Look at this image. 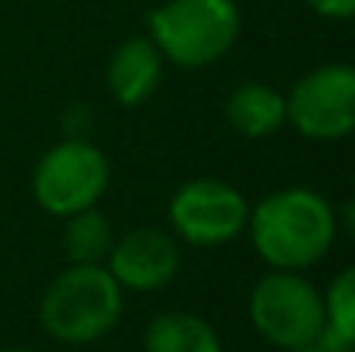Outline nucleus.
<instances>
[{"label":"nucleus","instance_id":"5","mask_svg":"<svg viewBox=\"0 0 355 352\" xmlns=\"http://www.w3.org/2000/svg\"><path fill=\"white\" fill-rule=\"evenodd\" d=\"M110 187V162L94 143L62 141L37 159L31 175V193L50 215L69 218L97 206Z\"/></svg>","mask_w":355,"mask_h":352},{"label":"nucleus","instance_id":"3","mask_svg":"<svg viewBox=\"0 0 355 352\" xmlns=\"http://www.w3.org/2000/svg\"><path fill=\"white\" fill-rule=\"evenodd\" d=\"M237 35L240 10L234 0H166L150 12V41L184 69L218 62Z\"/></svg>","mask_w":355,"mask_h":352},{"label":"nucleus","instance_id":"12","mask_svg":"<svg viewBox=\"0 0 355 352\" xmlns=\"http://www.w3.org/2000/svg\"><path fill=\"white\" fill-rule=\"evenodd\" d=\"M112 243H116L112 222L94 206L69 215L66 231H62V249L72 265H106Z\"/></svg>","mask_w":355,"mask_h":352},{"label":"nucleus","instance_id":"15","mask_svg":"<svg viewBox=\"0 0 355 352\" xmlns=\"http://www.w3.org/2000/svg\"><path fill=\"white\" fill-rule=\"evenodd\" d=\"M309 10H315L324 19H352L355 16V0H306Z\"/></svg>","mask_w":355,"mask_h":352},{"label":"nucleus","instance_id":"8","mask_svg":"<svg viewBox=\"0 0 355 352\" xmlns=\"http://www.w3.org/2000/svg\"><path fill=\"white\" fill-rule=\"evenodd\" d=\"M106 268L119 281L122 290H159L181 268V249L175 237L159 228H137L128 231L112 243L106 256Z\"/></svg>","mask_w":355,"mask_h":352},{"label":"nucleus","instance_id":"14","mask_svg":"<svg viewBox=\"0 0 355 352\" xmlns=\"http://www.w3.org/2000/svg\"><path fill=\"white\" fill-rule=\"evenodd\" d=\"M293 352H355V346H349V343L343 340V337H337L331 328H324L315 340H309L306 346L293 349Z\"/></svg>","mask_w":355,"mask_h":352},{"label":"nucleus","instance_id":"1","mask_svg":"<svg viewBox=\"0 0 355 352\" xmlns=\"http://www.w3.org/2000/svg\"><path fill=\"white\" fill-rule=\"evenodd\" d=\"M246 231L256 253L271 268H302L321 262L337 237V212L321 193L309 187H287L250 209Z\"/></svg>","mask_w":355,"mask_h":352},{"label":"nucleus","instance_id":"9","mask_svg":"<svg viewBox=\"0 0 355 352\" xmlns=\"http://www.w3.org/2000/svg\"><path fill=\"white\" fill-rule=\"evenodd\" d=\"M162 81V53L150 37H128L119 44L106 69L110 94L122 106H141L156 94Z\"/></svg>","mask_w":355,"mask_h":352},{"label":"nucleus","instance_id":"17","mask_svg":"<svg viewBox=\"0 0 355 352\" xmlns=\"http://www.w3.org/2000/svg\"><path fill=\"white\" fill-rule=\"evenodd\" d=\"M3 352H31V349H3Z\"/></svg>","mask_w":355,"mask_h":352},{"label":"nucleus","instance_id":"10","mask_svg":"<svg viewBox=\"0 0 355 352\" xmlns=\"http://www.w3.org/2000/svg\"><path fill=\"white\" fill-rule=\"evenodd\" d=\"M231 128L243 137H271L287 125V97L262 81H246L234 87L225 103Z\"/></svg>","mask_w":355,"mask_h":352},{"label":"nucleus","instance_id":"7","mask_svg":"<svg viewBox=\"0 0 355 352\" xmlns=\"http://www.w3.org/2000/svg\"><path fill=\"white\" fill-rule=\"evenodd\" d=\"M168 218L178 237L193 247L231 243L250 222V203L234 184L221 178H193L168 203Z\"/></svg>","mask_w":355,"mask_h":352},{"label":"nucleus","instance_id":"4","mask_svg":"<svg viewBox=\"0 0 355 352\" xmlns=\"http://www.w3.org/2000/svg\"><path fill=\"white\" fill-rule=\"evenodd\" d=\"M250 322L271 346L293 352L324 331V297L300 272L275 268L252 287Z\"/></svg>","mask_w":355,"mask_h":352},{"label":"nucleus","instance_id":"2","mask_svg":"<svg viewBox=\"0 0 355 352\" xmlns=\"http://www.w3.org/2000/svg\"><path fill=\"white\" fill-rule=\"evenodd\" d=\"M122 287L106 265H69L41 297V328L60 343H94L122 318Z\"/></svg>","mask_w":355,"mask_h":352},{"label":"nucleus","instance_id":"16","mask_svg":"<svg viewBox=\"0 0 355 352\" xmlns=\"http://www.w3.org/2000/svg\"><path fill=\"white\" fill-rule=\"evenodd\" d=\"M343 228L355 237V200H349V203L343 206Z\"/></svg>","mask_w":355,"mask_h":352},{"label":"nucleus","instance_id":"6","mask_svg":"<svg viewBox=\"0 0 355 352\" xmlns=\"http://www.w3.org/2000/svg\"><path fill=\"white\" fill-rule=\"evenodd\" d=\"M287 122L312 141L355 134V66L331 62L302 75L287 97Z\"/></svg>","mask_w":355,"mask_h":352},{"label":"nucleus","instance_id":"13","mask_svg":"<svg viewBox=\"0 0 355 352\" xmlns=\"http://www.w3.org/2000/svg\"><path fill=\"white\" fill-rule=\"evenodd\" d=\"M324 328L355 346V265L337 274L324 293Z\"/></svg>","mask_w":355,"mask_h":352},{"label":"nucleus","instance_id":"11","mask_svg":"<svg viewBox=\"0 0 355 352\" xmlns=\"http://www.w3.org/2000/svg\"><path fill=\"white\" fill-rule=\"evenodd\" d=\"M147 352H221V337L206 318L190 312H162L147 324Z\"/></svg>","mask_w":355,"mask_h":352}]
</instances>
